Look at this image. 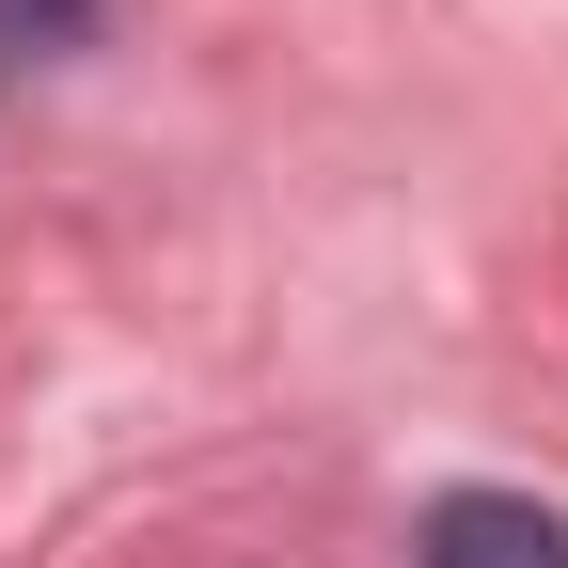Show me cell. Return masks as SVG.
Instances as JSON below:
<instances>
[{
  "instance_id": "6da1fadb",
  "label": "cell",
  "mask_w": 568,
  "mask_h": 568,
  "mask_svg": "<svg viewBox=\"0 0 568 568\" xmlns=\"http://www.w3.org/2000/svg\"><path fill=\"white\" fill-rule=\"evenodd\" d=\"M410 568H568V521H552V506H521V489H443Z\"/></svg>"
}]
</instances>
